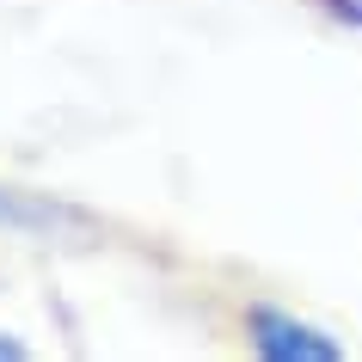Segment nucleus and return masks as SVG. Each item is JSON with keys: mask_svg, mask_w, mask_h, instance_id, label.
Returning a JSON list of instances; mask_svg holds the SVG:
<instances>
[{"mask_svg": "<svg viewBox=\"0 0 362 362\" xmlns=\"http://www.w3.org/2000/svg\"><path fill=\"white\" fill-rule=\"evenodd\" d=\"M240 325H246V344L264 362H344L350 356L338 332H325V325L301 320V313H288L276 301H252Z\"/></svg>", "mask_w": 362, "mask_h": 362, "instance_id": "1", "label": "nucleus"}, {"mask_svg": "<svg viewBox=\"0 0 362 362\" xmlns=\"http://www.w3.org/2000/svg\"><path fill=\"white\" fill-rule=\"evenodd\" d=\"M98 221L68 197L31 191V185H0V240H86Z\"/></svg>", "mask_w": 362, "mask_h": 362, "instance_id": "2", "label": "nucleus"}, {"mask_svg": "<svg viewBox=\"0 0 362 362\" xmlns=\"http://www.w3.org/2000/svg\"><path fill=\"white\" fill-rule=\"evenodd\" d=\"M313 13L338 31H362V0H313Z\"/></svg>", "mask_w": 362, "mask_h": 362, "instance_id": "3", "label": "nucleus"}, {"mask_svg": "<svg viewBox=\"0 0 362 362\" xmlns=\"http://www.w3.org/2000/svg\"><path fill=\"white\" fill-rule=\"evenodd\" d=\"M25 356H31V344L13 338V332H0V362H25Z\"/></svg>", "mask_w": 362, "mask_h": 362, "instance_id": "4", "label": "nucleus"}]
</instances>
